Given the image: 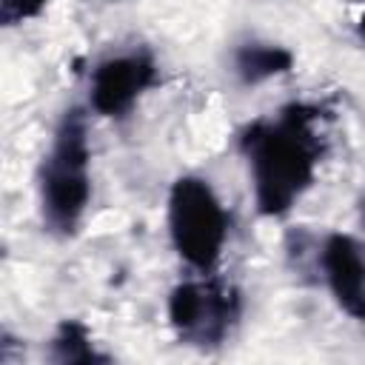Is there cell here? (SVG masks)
<instances>
[{
  "instance_id": "obj_4",
  "label": "cell",
  "mask_w": 365,
  "mask_h": 365,
  "mask_svg": "<svg viewBox=\"0 0 365 365\" xmlns=\"http://www.w3.org/2000/svg\"><path fill=\"white\" fill-rule=\"evenodd\" d=\"M242 311L240 291L217 277L185 279L168 294V322L180 342L217 348L225 342Z\"/></svg>"
},
{
  "instance_id": "obj_5",
  "label": "cell",
  "mask_w": 365,
  "mask_h": 365,
  "mask_svg": "<svg viewBox=\"0 0 365 365\" xmlns=\"http://www.w3.org/2000/svg\"><path fill=\"white\" fill-rule=\"evenodd\" d=\"M157 83V63L148 51H123L91 68L88 103L100 117H125Z\"/></svg>"
},
{
  "instance_id": "obj_7",
  "label": "cell",
  "mask_w": 365,
  "mask_h": 365,
  "mask_svg": "<svg viewBox=\"0 0 365 365\" xmlns=\"http://www.w3.org/2000/svg\"><path fill=\"white\" fill-rule=\"evenodd\" d=\"M231 63H234V74L242 86H259L271 77L288 74L294 68V51L279 43L251 40V43H242L234 48Z\"/></svg>"
},
{
  "instance_id": "obj_6",
  "label": "cell",
  "mask_w": 365,
  "mask_h": 365,
  "mask_svg": "<svg viewBox=\"0 0 365 365\" xmlns=\"http://www.w3.org/2000/svg\"><path fill=\"white\" fill-rule=\"evenodd\" d=\"M317 262L339 311L365 322V245L351 234L334 231L317 248Z\"/></svg>"
},
{
  "instance_id": "obj_10",
  "label": "cell",
  "mask_w": 365,
  "mask_h": 365,
  "mask_svg": "<svg viewBox=\"0 0 365 365\" xmlns=\"http://www.w3.org/2000/svg\"><path fill=\"white\" fill-rule=\"evenodd\" d=\"M356 29H359V37L365 40V9H362V14H359V23H356Z\"/></svg>"
},
{
  "instance_id": "obj_8",
  "label": "cell",
  "mask_w": 365,
  "mask_h": 365,
  "mask_svg": "<svg viewBox=\"0 0 365 365\" xmlns=\"http://www.w3.org/2000/svg\"><path fill=\"white\" fill-rule=\"evenodd\" d=\"M48 356L54 362H108V354L97 351L88 328L80 319H63L60 322V328L51 339Z\"/></svg>"
},
{
  "instance_id": "obj_11",
  "label": "cell",
  "mask_w": 365,
  "mask_h": 365,
  "mask_svg": "<svg viewBox=\"0 0 365 365\" xmlns=\"http://www.w3.org/2000/svg\"><path fill=\"white\" fill-rule=\"evenodd\" d=\"M359 217H362V222H365V197H362V202H359Z\"/></svg>"
},
{
  "instance_id": "obj_2",
  "label": "cell",
  "mask_w": 365,
  "mask_h": 365,
  "mask_svg": "<svg viewBox=\"0 0 365 365\" xmlns=\"http://www.w3.org/2000/svg\"><path fill=\"white\" fill-rule=\"evenodd\" d=\"M40 182V211L48 231L71 237L91 200V145L88 120L83 108L71 106L51 137V145L37 171Z\"/></svg>"
},
{
  "instance_id": "obj_1",
  "label": "cell",
  "mask_w": 365,
  "mask_h": 365,
  "mask_svg": "<svg viewBox=\"0 0 365 365\" xmlns=\"http://www.w3.org/2000/svg\"><path fill=\"white\" fill-rule=\"evenodd\" d=\"M322 108L314 103H288L274 117L254 120L240 134V151L248 160L254 205L262 217H285L314 185L325 154L317 123Z\"/></svg>"
},
{
  "instance_id": "obj_3",
  "label": "cell",
  "mask_w": 365,
  "mask_h": 365,
  "mask_svg": "<svg viewBox=\"0 0 365 365\" xmlns=\"http://www.w3.org/2000/svg\"><path fill=\"white\" fill-rule=\"evenodd\" d=\"M231 217L208 180L182 174L168 191V237L185 265L211 274L222 257Z\"/></svg>"
},
{
  "instance_id": "obj_9",
  "label": "cell",
  "mask_w": 365,
  "mask_h": 365,
  "mask_svg": "<svg viewBox=\"0 0 365 365\" xmlns=\"http://www.w3.org/2000/svg\"><path fill=\"white\" fill-rule=\"evenodd\" d=\"M51 0H0V23L3 26H17L23 20L37 17Z\"/></svg>"
}]
</instances>
